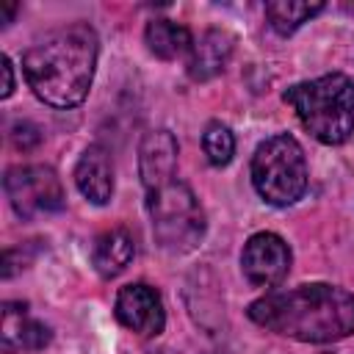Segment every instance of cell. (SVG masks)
I'll list each match as a JSON object with an SVG mask.
<instances>
[{
    "label": "cell",
    "instance_id": "obj_1",
    "mask_svg": "<svg viewBox=\"0 0 354 354\" xmlns=\"http://www.w3.org/2000/svg\"><path fill=\"white\" fill-rule=\"evenodd\" d=\"M246 313L257 326L301 343H335L354 332V293L326 282L266 293Z\"/></svg>",
    "mask_w": 354,
    "mask_h": 354
},
{
    "label": "cell",
    "instance_id": "obj_2",
    "mask_svg": "<svg viewBox=\"0 0 354 354\" xmlns=\"http://www.w3.org/2000/svg\"><path fill=\"white\" fill-rule=\"evenodd\" d=\"M100 39L91 25L75 22L22 55V72L33 94L50 108H75L86 100L97 69Z\"/></svg>",
    "mask_w": 354,
    "mask_h": 354
},
{
    "label": "cell",
    "instance_id": "obj_3",
    "mask_svg": "<svg viewBox=\"0 0 354 354\" xmlns=\"http://www.w3.org/2000/svg\"><path fill=\"white\" fill-rule=\"evenodd\" d=\"M282 100L296 111L301 127L321 144L337 147L354 133V80L332 72L285 88Z\"/></svg>",
    "mask_w": 354,
    "mask_h": 354
},
{
    "label": "cell",
    "instance_id": "obj_4",
    "mask_svg": "<svg viewBox=\"0 0 354 354\" xmlns=\"http://www.w3.org/2000/svg\"><path fill=\"white\" fill-rule=\"evenodd\" d=\"M147 210H149V221H152V235L160 249H166L171 254H185L202 243L207 221H205V210L188 183L174 177L166 185L149 191Z\"/></svg>",
    "mask_w": 354,
    "mask_h": 354
},
{
    "label": "cell",
    "instance_id": "obj_5",
    "mask_svg": "<svg viewBox=\"0 0 354 354\" xmlns=\"http://www.w3.org/2000/svg\"><path fill=\"white\" fill-rule=\"evenodd\" d=\"M252 185L260 199L274 207L299 202L307 191V160L301 144L288 133L266 138L252 158Z\"/></svg>",
    "mask_w": 354,
    "mask_h": 354
},
{
    "label": "cell",
    "instance_id": "obj_6",
    "mask_svg": "<svg viewBox=\"0 0 354 354\" xmlns=\"http://www.w3.org/2000/svg\"><path fill=\"white\" fill-rule=\"evenodd\" d=\"M6 196L19 218H36L47 213H58L64 207V188L55 174V169L41 163L28 166H11L3 177Z\"/></svg>",
    "mask_w": 354,
    "mask_h": 354
},
{
    "label": "cell",
    "instance_id": "obj_7",
    "mask_svg": "<svg viewBox=\"0 0 354 354\" xmlns=\"http://www.w3.org/2000/svg\"><path fill=\"white\" fill-rule=\"evenodd\" d=\"M241 271L257 288H277L290 271V246L277 232H254L243 243Z\"/></svg>",
    "mask_w": 354,
    "mask_h": 354
},
{
    "label": "cell",
    "instance_id": "obj_8",
    "mask_svg": "<svg viewBox=\"0 0 354 354\" xmlns=\"http://www.w3.org/2000/svg\"><path fill=\"white\" fill-rule=\"evenodd\" d=\"M113 313L116 321L122 326H127L130 332L141 335V337H155L163 332L166 326V310H163V299L155 288H149L147 282H133L124 285L116 293L113 301Z\"/></svg>",
    "mask_w": 354,
    "mask_h": 354
},
{
    "label": "cell",
    "instance_id": "obj_9",
    "mask_svg": "<svg viewBox=\"0 0 354 354\" xmlns=\"http://www.w3.org/2000/svg\"><path fill=\"white\" fill-rule=\"evenodd\" d=\"M177 155H180V147L169 130L158 127L144 133L138 144V177L147 194L177 177Z\"/></svg>",
    "mask_w": 354,
    "mask_h": 354
},
{
    "label": "cell",
    "instance_id": "obj_10",
    "mask_svg": "<svg viewBox=\"0 0 354 354\" xmlns=\"http://www.w3.org/2000/svg\"><path fill=\"white\" fill-rule=\"evenodd\" d=\"M53 340V332L44 321L28 313V304L3 301V321H0V348L6 354H28L39 351Z\"/></svg>",
    "mask_w": 354,
    "mask_h": 354
},
{
    "label": "cell",
    "instance_id": "obj_11",
    "mask_svg": "<svg viewBox=\"0 0 354 354\" xmlns=\"http://www.w3.org/2000/svg\"><path fill=\"white\" fill-rule=\"evenodd\" d=\"M75 185L91 205H108L113 196V160L105 147L91 144L75 166Z\"/></svg>",
    "mask_w": 354,
    "mask_h": 354
},
{
    "label": "cell",
    "instance_id": "obj_12",
    "mask_svg": "<svg viewBox=\"0 0 354 354\" xmlns=\"http://www.w3.org/2000/svg\"><path fill=\"white\" fill-rule=\"evenodd\" d=\"M235 50V36L221 30V28H210L199 36V41H194L191 58H188V75L196 83L213 80L216 75H221L232 58Z\"/></svg>",
    "mask_w": 354,
    "mask_h": 354
},
{
    "label": "cell",
    "instance_id": "obj_13",
    "mask_svg": "<svg viewBox=\"0 0 354 354\" xmlns=\"http://www.w3.org/2000/svg\"><path fill=\"white\" fill-rule=\"evenodd\" d=\"M133 254H136V241L124 227L105 230L102 235H97V241L91 246V263H94L97 274L105 279L122 274L130 266Z\"/></svg>",
    "mask_w": 354,
    "mask_h": 354
},
{
    "label": "cell",
    "instance_id": "obj_14",
    "mask_svg": "<svg viewBox=\"0 0 354 354\" xmlns=\"http://www.w3.org/2000/svg\"><path fill=\"white\" fill-rule=\"evenodd\" d=\"M144 41L147 47L163 58V61H174V58H183L185 53L194 50V39H191V30L180 22H171V19H152L147 22V30H144Z\"/></svg>",
    "mask_w": 354,
    "mask_h": 354
},
{
    "label": "cell",
    "instance_id": "obj_15",
    "mask_svg": "<svg viewBox=\"0 0 354 354\" xmlns=\"http://www.w3.org/2000/svg\"><path fill=\"white\" fill-rule=\"evenodd\" d=\"M321 11H324V3H299V0H271V3H266L268 25L279 36L296 33L304 22H310Z\"/></svg>",
    "mask_w": 354,
    "mask_h": 354
},
{
    "label": "cell",
    "instance_id": "obj_16",
    "mask_svg": "<svg viewBox=\"0 0 354 354\" xmlns=\"http://www.w3.org/2000/svg\"><path fill=\"white\" fill-rule=\"evenodd\" d=\"M202 149L210 160V166H227L235 155V136L227 124L210 122L202 133Z\"/></svg>",
    "mask_w": 354,
    "mask_h": 354
},
{
    "label": "cell",
    "instance_id": "obj_17",
    "mask_svg": "<svg viewBox=\"0 0 354 354\" xmlns=\"http://www.w3.org/2000/svg\"><path fill=\"white\" fill-rule=\"evenodd\" d=\"M14 144L17 147H22V149H33L39 141H41V133H39V127L36 124H30V122H19V124H14Z\"/></svg>",
    "mask_w": 354,
    "mask_h": 354
},
{
    "label": "cell",
    "instance_id": "obj_18",
    "mask_svg": "<svg viewBox=\"0 0 354 354\" xmlns=\"http://www.w3.org/2000/svg\"><path fill=\"white\" fill-rule=\"evenodd\" d=\"M0 69H3V88H0V97L6 100V97H11V91H14V66H11V58L8 55H3L0 58Z\"/></svg>",
    "mask_w": 354,
    "mask_h": 354
},
{
    "label": "cell",
    "instance_id": "obj_19",
    "mask_svg": "<svg viewBox=\"0 0 354 354\" xmlns=\"http://www.w3.org/2000/svg\"><path fill=\"white\" fill-rule=\"evenodd\" d=\"M17 8H19L17 3H6V6L0 8V14H3V17H0V22H3V25H8V22L14 19V14H17Z\"/></svg>",
    "mask_w": 354,
    "mask_h": 354
}]
</instances>
